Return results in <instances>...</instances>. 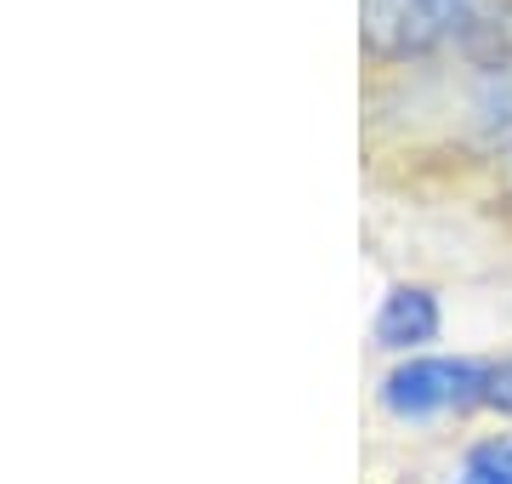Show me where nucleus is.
I'll list each match as a JSON object with an SVG mask.
<instances>
[{"mask_svg":"<svg viewBox=\"0 0 512 484\" xmlns=\"http://www.w3.org/2000/svg\"><path fill=\"white\" fill-rule=\"evenodd\" d=\"M512 23V0H365V40L376 52L484 46Z\"/></svg>","mask_w":512,"mask_h":484,"instance_id":"1","label":"nucleus"},{"mask_svg":"<svg viewBox=\"0 0 512 484\" xmlns=\"http://www.w3.org/2000/svg\"><path fill=\"white\" fill-rule=\"evenodd\" d=\"M484 393H490V359L410 354L382 376L376 399L399 422H427V416H450V410H484Z\"/></svg>","mask_w":512,"mask_h":484,"instance_id":"2","label":"nucleus"},{"mask_svg":"<svg viewBox=\"0 0 512 484\" xmlns=\"http://www.w3.org/2000/svg\"><path fill=\"white\" fill-rule=\"evenodd\" d=\"M444 325V308H439V291L433 285H387V297L376 302V319H370V336H376V348L387 354H421Z\"/></svg>","mask_w":512,"mask_h":484,"instance_id":"3","label":"nucleus"},{"mask_svg":"<svg viewBox=\"0 0 512 484\" xmlns=\"http://www.w3.org/2000/svg\"><path fill=\"white\" fill-rule=\"evenodd\" d=\"M473 126L490 149H512V57L495 63L473 97Z\"/></svg>","mask_w":512,"mask_h":484,"instance_id":"4","label":"nucleus"},{"mask_svg":"<svg viewBox=\"0 0 512 484\" xmlns=\"http://www.w3.org/2000/svg\"><path fill=\"white\" fill-rule=\"evenodd\" d=\"M456 484H512V433L478 439V445L461 456Z\"/></svg>","mask_w":512,"mask_h":484,"instance_id":"5","label":"nucleus"},{"mask_svg":"<svg viewBox=\"0 0 512 484\" xmlns=\"http://www.w3.org/2000/svg\"><path fill=\"white\" fill-rule=\"evenodd\" d=\"M484 410L512 416V354L507 359H490V393H484Z\"/></svg>","mask_w":512,"mask_h":484,"instance_id":"6","label":"nucleus"}]
</instances>
